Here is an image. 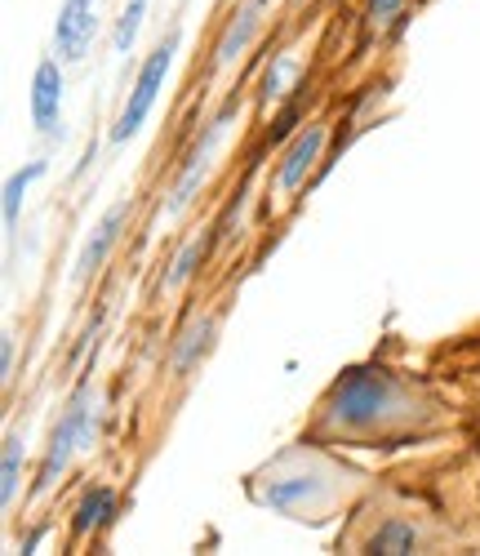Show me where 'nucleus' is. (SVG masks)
Instances as JSON below:
<instances>
[{
  "instance_id": "a211bd4d",
  "label": "nucleus",
  "mask_w": 480,
  "mask_h": 556,
  "mask_svg": "<svg viewBox=\"0 0 480 556\" xmlns=\"http://www.w3.org/2000/svg\"><path fill=\"white\" fill-rule=\"evenodd\" d=\"M365 547H369V552H414V547H418V530H414L409 521H388L382 530L369 534Z\"/></svg>"
},
{
  "instance_id": "4468645a",
  "label": "nucleus",
  "mask_w": 480,
  "mask_h": 556,
  "mask_svg": "<svg viewBox=\"0 0 480 556\" xmlns=\"http://www.w3.org/2000/svg\"><path fill=\"white\" fill-rule=\"evenodd\" d=\"M40 174H45V161H31L27 169L10 174V182H5V231H14V227H18L23 201H27V192H31V182H36Z\"/></svg>"
},
{
  "instance_id": "7ed1b4c3",
  "label": "nucleus",
  "mask_w": 480,
  "mask_h": 556,
  "mask_svg": "<svg viewBox=\"0 0 480 556\" xmlns=\"http://www.w3.org/2000/svg\"><path fill=\"white\" fill-rule=\"evenodd\" d=\"M178 31H169L156 50L148 54V63L138 67V76H134V85H129V99H125V108H121V116H116V125H112V143H129V138L148 125V116H152V108H156V99H161V89H165V76H169V67H174V54H178Z\"/></svg>"
},
{
  "instance_id": "6ab92c4d",
  "label": "nucleus",
  "mask_w": 480,
  "mask_h": 556,
  "mask_svg": "<svg viewBox=\"0 0 480 556\" xmlns=\"http://www.w3.org/2000/svg\"><path fill=\"white\" fill-rule=\"evenodd\" d=\"M405 5V0H369V23L374 27H382L388 18H396V10Z\"/></svg>"
},
{
  "instance_id": "f257e3e1",
  "label": "nucleus",
  "mask_w": 480,
  "mask_h": 556,
  "mask_svg": "<svg viewBox=\"0 0 480 556\" xmlns=\"http://www.w3.org/2000/svg\"><path fill=\"white\" fill-rule=\"evenodd\" d=\"M409 409V392L388 369H348L325 396V424L343 432H365L401 419Z\"/></svg>"
},
{
  "instance_id": "dca6fc26",
  "label": "nucleus",
  "mask_w": 480,
  "mask_h": 556,
  "mask_svg": "<svg viewBox=\"0 0 480 556\" xmlns=\"http://www.w3.org/2000/svg\"><path fill=\"white\" fill-rule=\"evenodd\" d=\"M294 80H299V63L290 59V54H276L271 59V67L263 72V103H280L285 94H290V89H294Z\"/></svg>"
},
{
  "instance_id": "0eeeda50",
  "label": "nucleus",
  "mask_w": 480,
  "mask_h": 556,
  "mask_svg": "<svg viewBox=\"0 0 480 556\" xmlns=\"http://www.w3.org/2000/svg\"><path fill=\"white\" fill-rule=\"evenodd\" d=\"M63 59H40L31 72V125L40 138H63Z\"/></svg>"
},
{
  "instance_id": "f8f14e48",
  "label": "nucleus",
  "mask_w": 480,
  "mask_h": 556,
  "mask_svg": "<svg viewBox=\"0 0 480 556\" xmlns=\"http://www.w3.org/2000/svg\"><path fill=\"white\" fill-rule=\"evenodd\" d=\"M116 517V490L112 485H89L72 513V539H89Z\"/></svg>"
},
{
  "instance_id": "aec40b11",
  "label": "nucleus",
  "mask_w": 480,
  "mask_h": 556,
  "mask_svg": "<svg viewBox=\"0 0 480 556\" xmlns=\"http://www.w3.org/2000/svg\"><path fill=\"white\" fill-rule=\"evenodd\" d=\"M0 379H14V334H5V343H0Z\"/></svg>"
},
{
  "instance_id": "9d476101",
  "label": "nucleus",
  "mask_w": 480,
  "mask_h": 556,
  "mask_svg": "<svg viewBox=\"0 0 480 556\" xmlns=\"http://www.w3.org/2000/svg\"><path fill=\"white\" fill-rule=\"evenodd\" d=\"M258 23H263V0H245V5L231 10V18L218 31V45H214V72H227L231 63L245 59L250 40L258 36Z\"/></svg>"
},
{
  "instance_id": "423d86ee",
  "label": "nucleus",
  "mask_w": 480,
  "mask_h": 556,
  "mask_svg": "<svg viewBox=\"0 0 480 556\" xmlns=\"http://www.w3.org/2000/svg\"><path fill=\"white\" fill-rule=\"evenodd\" d=\"M99 40V0H63L54 18V54L63 63H80Z\"/></svg>"
},
{
  "instance_id": "ddd939ff",
  "label": "nucleus",
  "mask_w": 480,
  "mask_h": 556,
  "mask_svg": "<svg viewBox=\"0 0 480 556\" xmlns=\"http://www.w3.org/2000/svg\"><path fill=\"white\" fill-rule=\"evenodd\" d=\"M210 241H218V237H191L174 258H169V271L161 276V294H174V290H182L191 276H197V267L205 263V254H210Z\"/></svg>"
},
{
  "instance_id": "20e7f679",
  "label": "nucleus",
  "mask_w": 480,
  "mask_h": 556,
  "mask_svg": "<svg viewBox=\"0 0 480 556\" xmlns=\"http://www.w3.org/2000/svg\"><path fill=\"white\" fill-rule=\"evenodd\" d=\"M329 481H339V472H329L325 463H316V472H290V477H271L267 485L254 481V498L276 507V513L285 517H294V521H320L316 513L329 503L333 485Z\"/></svg>"
},
{
  "instance_id": "2eb2a0df",
  "label": "nucleus",
  "mask_w": 480,
  "mask_h": 556,
  "mask_svg": "<svg viewBox=\"0 0 480 556\" xmlns=\"http://www.w3.org/2000/svg\"><path fill=\"white\" fill-rule=\"evenodd\" d=\"M148 10H152V0H125V5H121L116 31H112V50L116 54H129L134 50V40L142 31V18H148Z\"/></svg>"
},
{
  "instance_id": "6e6552de",
  "label": "nucleus",
  "mask_w": 480,
  "mask_h": 556,
  "mask_svg": "<svg viewBox=\"0 0 480 556\" xmlns=\"http://www.w3.org/2000/svg\"><path fill=\"white\" fill-rule=\"evenodd\" d=\"M129 201H121V205H112L99 223H93V231L85 237V245H80V254H76V263H72V281L76 286H85L93 271H99L108 258H112V250L121 245V237H125V227H129Z\"/></svg>"
},
{
  "instance_id": "412c9836",
  "label": "nucleus",
  "mask_w": 480,
  "mask_h": 556,
  "mask_svg": "<svg viewBox=\"0 0 480 556\" xmlns=\"http://www.w3.org/2000/svg\"><path fill=\"white\" fill-rule=\"evenodd\" d=\"M263 5H267V0H263Z\"/></svg>"
},
{
  "instance_id": "f03ea898",
  "label": "nucleus",
  "mask_w": 480,
  "mask_h": 556,
  "mask_svg": "<svg viewBox=\"0 0 480 556\" xmlns=\"http://www.w3.org/2000/svg\"><path fill=\"white\" fill-rule=\"evenodd\" d=\"M93 437H99V396H93V383L85 379V383L67 396L59 424H54V432H50V445H45V458H40V477H36V494H50V490L59 485V477L67 472L72 454L89 450Z\"/></svg>"
},
{
  "instance_id": "f3484780",
  "label": "nucleus",
  "mask_w": 480,
  "mask_h": 556,
  "mask_svg": "<svg viewBox=\"0 0 480 556\" xmlns=\"http://www.w3.org/2000/svg\"><path fill=\"white\" fill-rule=\"evenodd\" d=\"M18 481H23V437L10 432L5 437V463H0V503H14L18 498Z\"/></svg>"
},
{
  "instance_id": "1a4fd4ad",
  "label": "nucleus",
  "mask_w": 480,
  "mask_h": 556,
  "mask_svg": "<svg viewBox=\"0 0 480 556\" xmlns=\"http://www.w3.org/2000/svg\"><path fill=\"white\" fill-rule=\"evenodd\" d=\"M325 138H329V129L316 121V125H307L294 143H290V152L280 156V169H276V192L280 197H290V192H299L303 182H307V174L316 169V161H320V152H325Z\"/></svg>"
},
{
  "instance_id": "39448f33",
  "label": "nucleus",
  "mask_w": 480,
  "mask_h": 556,
  "mask_svg": "<svg viewBox=\"0 0 480 556\" xmlns=\"http://www.w3.org/2000/svg\"><path fill=\"white\" fill-rule=\"evenodd\" d=\"M231 116H236V99L201 129V138H197V148L187 152V161H182V169H178V178H174V192H169V214H182L191 201H197V192H201V182L210 178V165H214V156H218V148H223V138H227V125H231Z\"/></svg>"
},
{
  "instance_id": "9b49d317",
  "label": "nucleus",
  "mask_w": 480,
  "mask_h": 556,
  "mask_svg": "<svg viewBox=\"0 0 480 556\" xmlns=\"http://www.w3.org/2000/svg\"><path fill=\"white\" fill-rule=\"evenodd\" d=\"M214 339H218V316H191V326L178 334V343H174V356H169V365H174V375H191L201 361H205V352L214 348Z\"/></svg>"
}]
</instances>
